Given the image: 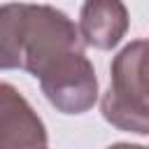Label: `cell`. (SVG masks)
<instances>
[{
  "mask_svg": "<svg viewBox=\"0 0 149 149\" xmlns=\"http://www.w3.org/2000/svg\"><path fill=\"white\" fill-rule=\"evenodd\" d=\"M84 49L74 21L35 2L0 5V70H23L35 79L61 54Z\"/></svg>",
  "mask_w": 149,
  "mask_h": 149,
  "instance_id": "obj_1",
  "label": "cell"
},
{
  "mask_svg": "<svg viewBox=\"0 0 149 149\" xmlns=\"http://www.w3.org/2000/svg\"><path fill=\"white\" fill-rule=\"evenodd\" d=\"M130 16L123 0H84L79 9V37L84 47L114 49L128 33Z\"/></svg>",
  "mask_w": 149,
  "mask_h": 149,
  "instance_id": "obj_5",
  "label": "cell"
},
{
  "mask_svg": "<svg viewBox=\"0 0 149 149\" xmlns=\"http://www.w3.org/2000/svg\"><path fill=\"white\" fill-rule=\"evenodd\" d=\"M100 112L116 130L149 135V37L133 40L112 58Z\"/></svg>",
  "mask_w": 149,
  "mask_h": 149,
  "instance_id": "obj_2",
  "label": "cell"
},
{
  "mask_svg": "<svg viewBox=\"0 0 149 149\" xmlns=\"http://www.w3.org/2000/svg\"><path fill=\"white\" fill-rule=\"evenodd\" d=\"M47 126L9 81H0V149L47 147Z\"/></svg>",
  "mask_w": 149,
  "mask_h": 149,
  "instance_id": "obj_4",
  "label": "cell"
},
{
  "mask_svg": "<svg viewBox=\"0 0 149 149\" xmlns=\"http://www.w3.org/2000/svg\"><path fill=\"white\" fill-rule=\"evenodd\" d=\"M40 88L51 107L61 114H84L98 102V77L84 49L56 56L37 77Z\"/></svg>",
  "mask_w": 149,
  "mask_h": 149,
  "instance_id": "obj_3",
  "label": "cell"
}]
</instances>
